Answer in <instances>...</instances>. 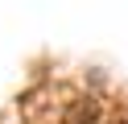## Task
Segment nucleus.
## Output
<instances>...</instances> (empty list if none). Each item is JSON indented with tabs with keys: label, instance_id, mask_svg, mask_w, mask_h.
I'll return each mask as SVG.
<instances>
[{
	"label": "nucleus",
	"instance_id": "f257e3e1",
	"mask_svg": "<svg viewBox=\"0 0 128 124\" xmlns=\"http://www.w3.org/2000/svg\"><path fill=\"white\" fill-rule=\"evenodd\" d=\"M95 120H99V103L95 99H78V103H70L62 112V124H95Z\"/></svg>",
	"mask_w": 128,
	"mask_h": 124
},
{
	"label": "nucleus",
	"instance_id": "f03ea898",
	"mask_svg": "<svg viewBox=\"0 0 128 124\" xmlns=\"http://www.w3.org/2000/svg\"><path fill=\"white\" fill-rule=\"evenodd\" d=\"M116 124H120V120H116Z\"/></svg>",
	"mask_w": 128,
	"mask_h": 124
}]
</instances>
